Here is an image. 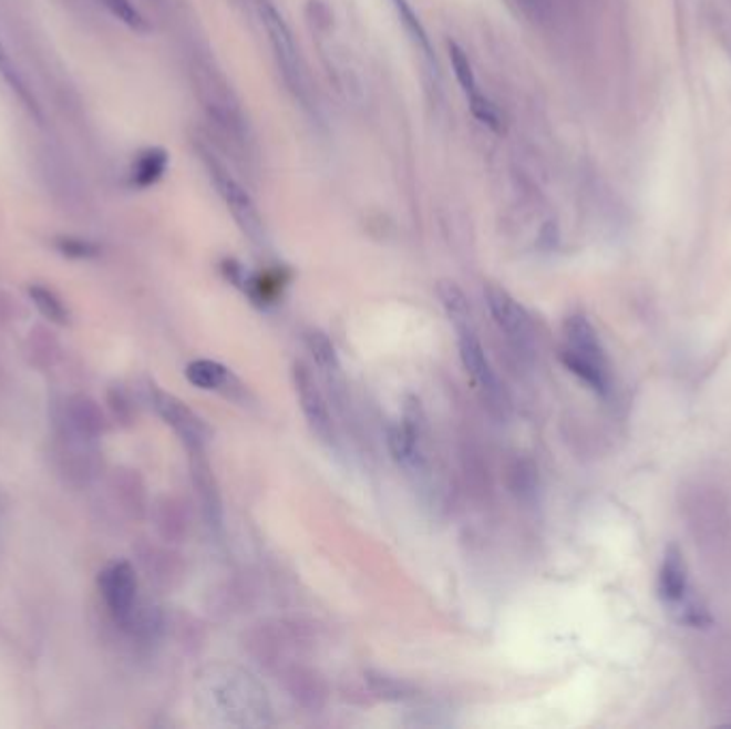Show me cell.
Masks as SVG:
<instances>
[{
  "label": "cell",
  "instance_id": "22",
  "mask_svg": "<svg viewBox=\"0 0 731 729\" xmlns=\"http://www.w3.org/2000/svg\"><path fill=\"white\" fill-rule=\"evenodd\" d=\"M56 248L61 250L64 257H71V259H91L99 248L94 244L89 243V240H80V238H56Z\"/></svg>",
  "mask_w": 731,
  "mask_h": 729
},
{
  "label": "cell",
  "instance_id": "21",
  "mask_svg": "<svg viewBox=\"0 0 731 729\" xmlns=\"http://www.w3.org/2000/svg\"><path fill=\"white\" fill-rule=\"evenodd\" d=\"M469 103H471V112H473V116L482 122V124H486V126L494 129V131L501 126L498 110H496V105L487 99L484 92H480V94H475L473 99H469Z\"/></svg>",
  "mask_w": 731,
  "mask_h": 729
},
{
  "label": "cell",
  "instance_id": "1",
  "mask_svg": "<svg viewBox=\"0 0 731 729\" xmlns=\"http://www.w3.org/2000/svg\"><path fill=\"white\" fill-rule=\"evenodd\" d=\"M208 694L218 706V715L231 726H264L270 712L266 691L255 682L253 676L238 668L220 666V674L210 676Z\"/></svg>",
  "mask_w": 731,
  "mask_h": 729
},
{
  "label": "cell",
  "instance_id": "6",
  "mask_svg": "<svg viewBox=\"0 0 731 729\" xmlns=\"http://www.w3.org/2000/svg\"><path fill=\"white\" fill-rule=\"evenodd\" d=\"M486 305L498 330L516 349H528L533 342V324L518 300L496 285L486 287Z\"/></svg>",
  "mask_w": 731,
  "mask_h": 729
},
{
  "label": "cell",
  "instance_id": "7",
  "mask_svg": "<svg viewBox=\"0 0 731 729\" xmlns=\"http://www.w3.org/2000/svg\"><path fill=\"white\" fill-rule=\"evenodd\" d=\"M99 588L114 620L121 625H128L137 604L135 569L124 561L107 565L99 576Z\"/></svg>",
  "mask_w": 731,
  "mask_h": 729
},
{
  "label": "cell",
  "instance_id": "8",
  "mask_svg": "<svg viewBox=\"0 0 731 729\" xmlns=\"http://www.w3.org/2000/svg\"><path fill=\"white\" fill-rule=\"evenodd\" d=\"M294 386H296V394L300 400L302 413H305L306 422L310 425V430L323 441V443H332L334 441V424H332V415H330V407L328 400L321 392L312 370L308 366L298 362L294 366Z\"/></svg>",
  "mask_w": 731,
  "mask_h": 729
},
{
  "label": "cell",
  "instance_id": "9",
  "mask_svg": "<svg viewBox=\"0 0 731 729\" xmlns=\"http://www.w3.org/2000/svg\"><path fill=\"white\" fill-rule=\"evenodd\" d=\"M154 409L156 413L165 420V424L172 425L176 434L183 439L184 445L188 452H204L206 441L210 437L208 425L197 418L183 400L176 396L165 394V392H154Z\"/></svg>",
  "mask_w": 731,
  "mask_h": 729
},
{
  "label": "cell",
  "instance_id": "2",
  "mask_svg": "<svg viewBox=\"0 0 731 729\" xmlns=\"http://www.w3.org/2000/svg\"><path fill=\"white\" fill-rule=\"evenodd\" d=\"M563 332H565V347L560 351L563 364L597 394H608V358L593 324L584 315H572L565 321Z\"/></svg>",
  "mask_w": 731,
  "mask_h": 729
},
{
  "label": "cell",
  "instance_id": "14",
  "mask_svg": "<svg viewBox=\"0 0 731 729\" xmlns=\"http://www.w3.org/2000/svg\"><path fill=\"white\" fill-rule=\"evenodd\" d=\"M436 296L441 300V305L445 308L447 319L452 321V326L456 330L462 328H473L475 319H473V308L469 305L464 291L457 287L456 283L452 280H441L436 285Z\"/></svg>",
  "mask_w": 731,
  "mask_h": 729
},
{
  "label": "cell",
  "instance_id": "19",
  "mask_svg": "<svg viewBox=\"0 0 731 729\" xmlns=\"http://www.w3.org/2000/svg\"><path fill=\"white\" fill-rule=\"evenodd\" d=\"M0 75H2V80L11 86V91L18 92V96L27 103V107L29 110H32L37 116H39V112H37V105H34V99L31 96V92H29V89H27V84H24V80H22V75L18 73V69H16V64H13V61H11V57L7 54V50H4V45H2V41H0Z\"/></svg>",
  "mask_w": 731,
  "mask_h": 729
},
{
  "label": "cell",
  "instance_id": "4",
  "mask_svg": "<svg viewBox=\"0 0 731 729\" xmlns=\"http://www.w3.org/2000/svg\"><path fill=\"white\" fill-rule=\"evenodd\" d=\"M257 16L261 20V27L268 34L270 48L275 52L278 69L285 78V82L291 86V91L302 94L306 91L305 66L294 39V32L289 29L282 13L276 9L272 0H257Z\"/></svg>",
  "mask_w": 731,
  "mask_h": 729
},
{
  "label": "cell",
  "instance_id": "10",
  "mask_svg": "<svg viewBox=\"0 0 731 729\" xmlns=\"http://www.w3.org/2000/svg\"><path fill=\"white\" fill-rule=\"evenodd\" d=\"M457 335V351H460V360L464 370L471 374V379L475 381V386L484 392L487 400L492 404H498L501 400V383L496 379V372L492 370L490 360H487L486 351L477 338V330L473 328H462L456 330Z\"/></svg>",
  "mask_w": 731,
  "mask_h": 729
},
{
  "label": "cell",
  "instance_id": "11",
  "mask_svg": "<svg viewBox=\"0 0 731 729\" xmlns=\"http://www.w3.org/2000/svg\"><path fill=\"white\" fill-rule=\"evenodd\" d=\"M186 379L191 386L206 390V392H220L227 398H238L244 394L243 383L234 377V372L229 368H225L218 362L213 360H195L186 366L184 370Z\"/></svg>",
  "mask_w": 731,
  "mask_h": 729
},
{
  "label": "cell",
  "instance_id": "5",
  "mask_svg": "<svg viewBox=\"0 0 731 729\" xmlns=\"http://www.w3.org/2000/svg\"><path fill=\"white\" fill-rule=\"evenodd\" d=\"M208 172L213 178L216 193L220 195L223 204L243 229L244 236L250 238L255 244H261L264 240V220L261 214L257 211V204L253 202L250 193L238 183L220 163L208 158Z\"/></svg>",
  "mask_w": 731,
  "mask_h": 729
},
{
  "label": "cell",
  "instance_id": "3",
  "mask_svg": "<svg viewBox=\"0 0 731 729\" xmlns=\"http://www.w3.org/2000/svg\"><path fill=\"white\" fill-rule=\"evenodd\" d=\"M657 593L663 608L678 625L696 627V629L712 625L710 612L701 604V599H698L689 582L684 556L676 546L668 547L663 556L657 579Z\"/></svg>",
  "mask_w": 731,
  "mask_h": 729
},
{
  "label": "cell",
  "instance_id": "18",
  "mask_svg": "<svg viewBox=\"0 0 731 729\" xmlns=\"http://www.w3.org/2000/svg\"><path fill=\"white\" fill-rule=\"evenodd\" d=\"M447 52H450V62H452V69L456 73L457 84L462 92L466 94V99H473L475 94H480V84H477V78H475V71H473V62L469 59V54L457 45V43H447Z\"/></svg>",
  "mask_w": 731,
  "mask_h": 729
},
{
  "label": "cell",
  "instance_id": "16",
  "mask_svg": "<svg viewBox=\"0 0 731 729\" xmlns=\"http://www.w3.org/2000/svg\"><path fill=\"white\" fill-rule=\"evenodd\" d=\"M392 2H394V9H397L398 20L404 27V32L409 34V39L413 41V45L426 57L428 61H434L430 37H428L426 29H424L420 16L411 7V2L409 0H392Z\"/></svg>",
  "mask_w": 731,
  "mask_h": 729
},
{
  "label": "cell",
  "instance_id": "15",
  "mask_svg": "<svg viewBox=\"0 0 731 729\" xmlns=\"http://www.w3.org/2000/svg\"><path fill=\"white\" fill-rule=\"evenodd\" d=\"M193 458H195V466H193V480H195V486L199 490V496H202V503H204V510H206V516L213 522V524H220V499H218V492H216V484H214L213 471H210V464L208 460L204 458V452H193Z\"/></svg>",
  "mask_w": 731,
  "mask_h": 729
},
{
  "label": "cell",
  "instance_id": "13",
  "mask_svg": "<svg viewBox=\"0 0 731 729\" xmlns=\"http://www.w3.org/2000/svg\"><path fill=\"white\" fill-rule=\"evenodd\" d=\"M169 167V154L163 148H146L133 158L131 165V184L135 188H151L158 183Z\"/></svg>",
  "mask_w": 731,
  "mask_h": 729
},
{
  "label": "cell",
  "instance_id": "20",
  "mask_svg": "<svg viewBox=\"0 0 731 729\" xmlns=\"http://www.w3.org/2000/svg\"><path fill=\"white\" fill-rule=\"evenodd\" d=\"M101 4L119 20L124 27H128L131 31L144 32L148 31V24L144 20V16L140 13V9L131 2V0H101Z\"/></svg>",
  "mask_w": 731,
  "mask_h": 729
},
{
  "label": "cell",
  "instance_id": "12",
  "mask_svg": "<svg viewBox=\"0 0 731 729\" xmlns=\"http://www.w3.org/2000/svg\"><path fill=\"white\" fill-rule=\"evenodd\" d=\"M305 340L310 356L315 358V364L321 370V374L326 379V383L330 388L338 390V386L342 381V368H340V362H338L334 345L330 342L328 336L319 332V330L306 332Z\"/></svg>",
  "mask_w": 731,
  "mask_h": 729
},
{
  "label": "cell",
  "instance_id": "23",
  "mask_svg": "<svg viewBox=\"0 0 731 729\" xmlns=\"http://www.w3.org/2000/svg\"><path fill=\"white\" fill-rule=\"evenodd\" d=\"M518 4L535 20H544L548 16L549 0H518Z\"/></svg>",
  "mask_w": 731,
  "mask_h": 729
},
{
  "label": "cell",
  "instance_id": "17",
  "mask_svg": "<svg viewBox=\"0 0 731 729\" xmlns=\"http://www.w3.org/2000/svg\"><path fill=\"white\" fill-rule=\"evenodd\" d=\"M29 296H31L32 305L37 306V310L52 324L64 326L69 321L66 306L62 305L61 298L52 289H48L43 285H32L29 287Z\"/></svg>",
  "mask_w": 731,
  "mask_h": 729
}]
</instances>
